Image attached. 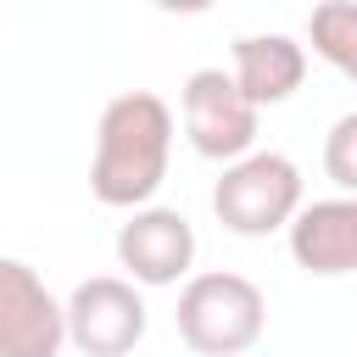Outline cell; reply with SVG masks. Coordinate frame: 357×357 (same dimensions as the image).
Returning <instances> with one entry per match:
<instances>
[{"mask_svg": "<svg viewBox=\"0 0 357 357\" xmlns=\"http://www.w3.org/2000/svg\"><path fill=\"white\" fill-rule=\"evenodd\" d=\"M173 156V112L151 89H128L106 100L100 128H95V162H89V190L100 206L139 212L167 178Z\"/></svg>", "mask_w": 357, "mask_h": 357, "instance_id": "6da1fadb", "label": "cell"}, {"mask_svg": "<svg viewBox=\"0 0 357 357\" xmlns=\"http://www.w3.org/2000/svg\"><path fill=\"white\" fill-rule=\"evenodd\" d=\"M173 324L195 357H240L262 340L268 301L245 273H190Z\"/></svg>", "mask_w": 357, "mask_h": 357, "instance_id": "7a4b0ae2", "label": "cell"}, {"mask_svg": "<svg viewBox=\"0 0 357 357\" xmlns=\"http://www.w3.org/2000/svg\"><path fill=\"white\" fill-rule=\"evenodd\" d=\"M301 167L284 151H251L240 162L223 167V178L212 184V212L229 234L262 240L290 229V218L301 212Z\"/></svg>", "mask_w": 357, "mask_h": 357, "instance_id": "3957f363", "label": "cell"}, {"mask_svg": "<svg viewBox=\"0 0 357 357\" xmlns=\"http://www.w3.org/2000/svg\"><path fill=\"white\" fill-rule=\"evenodd\" d=\"M178 117L184 134L195 145V156L206 162H240L257 151V106L234 89V78L223 67H195L178 89Z\"/></svg>", "mask_w": 357, "mask_h": 357, "instance_id": "277c9868", "label": "cell"}, {"mask_svg": "<svg viewBox=\"0 0 357 357\" xmlns=\"http://www.w3.org/2000/svg\"><path fill=\"white\" fill-rule=\"evenodd\" d=\"M61 318H67V340L84 357H128L145 340V296L117 273L84 279L67 296Z\"/></svg>", "mask_w": 357, "mask_h": 357, "instance_id": "5b68a950", "label": "cell"}, {"mask_svg": "<svg viewBox=\"0 0 357 357\" xmlns=\"http://www.w3.org/2000/svg\"><path fill=\"white\" fill-rule=\"evenodd\" d=\"M61 346H67L61 301L28 262L0 257V357H61Z\"/></svg>", "mask_w": 357, "mask_h": 357, "instance_id": "8992f818", "label": "cell"}, {"mask_svg": "<svg viewBox=\"0 0 357 357\" xmlns=\"http://www.w3.org/2000/svg\"><path fill=\"white\" fill-rule=\"evenodd\" d=\"M117 262L128 273V284L162 290L178 284L195 262V229L178 206H139L128 212V223L117 229Z\"/></svg>", "mask_w": 357, "mask_h": 357, "instance_id": "52a82bcc", "label": "cell"}, {"mask_svg": "<svg viewBox=\"0 0 357 357\" xmlns=\"http://www.w3.org/2000/svg\"><path fill=\"white\" fill-rule=\"evenodd\" d=\"M284 234H290L296 268H307L318 279L357 273V195H329V201L301 206Z\"/></svg>", "mask_w": 357, "mask_h": 357, "instance_id": "ba28073f", "label": "cell"}, {"mask_svg": "<svg viewBox=\"0 0 357 357\" xmlns=\"http://www.w3.org/2000/svg\"><path fill=\"white\" fill-rule=\"evenodd\" d=\"M229 56H234L229 78L257 112L290 100L307 78V45H296L290 33H240Z\"/></svg>", "mask_w": 357, "mask_h": 357, "instance_id": "9c48e42d", "label": "cell"}, {"mask_svg": "<svg viewBox=\"0 0 357 357\" xmlns=\"http://www.w3.org/2000/svg\"><path fill=\"white\" fill-rule=\"evenodd\" d=\"M307 39H312V50H318L340 78L357 84V0H324V6H312Z\"/></svg>", "mask_w": 357, "mask_h": 357, "instance_id": "30bf717a", "label": "cell"}, {"mask_svg": "<svg viewBox=\"0 0 357 357\" xmlns=\"http://www.w3.org/2000/svg\"><path fill=\"white\" fill-rule=\"evenodd\" d=\"M324 173L340 184V195H357V112L335 117V128L324 134Z\"/></svg>", "mask_w": 357, "mask_h": 357, "instance_id": "8fae6325", "label": "cell"}]
</instances>
